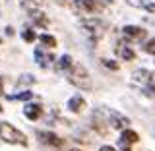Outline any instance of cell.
Segmentation results:
<instances>
[{"label": "cell", "mask_w": 155, "mask_h": 151, "mask_svg": "<svg viewBox=\"0 0 155 151\" xmlns=\"http://www.w3.org/2000/svg\"><path fill=\"white\" fill-rule=\"evenodd\" d=\"M0 138L8 143H16V145H27L25 134H21L18 128H14L10 122H0Z\"/></svg>", "instance_id": "1"}, {"label": "cell", "mask_w": 155, "mask_h": 151, "mask_svg": "<svg viewBox=\"0 0 155 151\" xmlns=\"http://www.w3.org/2000/svg\"><path fill=\"white\" fill-rule=\"evenodd\" d=\"M41 43H43L45 47H48V48L56 47V39L52 37V35H41Z\"/></svg>", "instance_id": "16"}, {"label": "cell", "mask_w": 155, "mask_h": 151, "mask_svg": "<svg viewBox=\"0 0 155 151\" xmlns=\"http://www.w3.org/2000/svg\"><path fill=\"white\" fill-rule=\"evenodd\" d=\"M33 81H35V80H33V77H31V76H29V74H27V76H21V77H19V81H18V85H25V84L29 85V84H33Z\"/></svg>", "instance_id": "21"}, {"label": "cell", "mask_w": 155, "mask_h": 151, "mask_svg": "<svg viewBox=\"0 0 155 151\" xmlns=\"http://www.w3.org/2000/svg\"><path fill=\"white\" fill-rule=\"evenodd\" d=\"M81 25H84L85 33L91 37V41H93V43H97L101 37H103L105 25H103V21H101V19H85Z\"/></svg>", "instance_id": "3"}, {"label": "cell", "mask_w": 155, "mask_h": 151, "mask_svg": "<svg viewBox=\"0 0 155 151\" xmlns=\"http://www.w3.org/2000/svg\"><path fill=\"white\" fill-rule=\"evenodd\" d=\"M103 64L107 68H110V70H118V62H113V60H109V58H103Z\"/></svg>", "instance_id": "22"}, {"label": "cell", "mask_w": 155, "mask_h": 151, "mask_svg": "<svg viewBox=\"0 0 155 151\" xmlns=\"http://www.w3.org/2000/svg\"><path fill=\"white\" fill-rule=\"evenodd\" d=\"M33 97V93L31 91H23V93H19V95H14V97H8V99H12V101H27V99H31Z\"/></svg>", "instance_id": "17"}, {"label": "cell", "mask_w": 155, "mask_h": 151, "mask_svg": "<svg viewBox=\"0 0 155 151\" xmlns=\"http://www.w3.org/2000/svg\"><path fill=\"white\" fill-rule=\"evenodd\" d=\"M23 113H25V116L29 120H37L39 116H41L43 109H41V105H27L25 109H23Z\"/></svg>", "instance_id": "10"}, {"label": "cell", "mask_w": 155, "mask_h": 151, "mask_svg": "<svg viewBox=\"0 0 155 151\" xmlns=\"http://www.w3.org/2000/svg\"><path fill=\"white\" fill-rule=\"evenodd\" d=\"M110 0H74V6L81 12H97V10L109 6Z\"/></svg>", "instance_id": "4"}, {"label": "cell", "mask_w": 155, "mask_h": 151, "mask_svg": "<svg viewBox=\"0 0 155 151\" xmlns=\"http://www.w3.org/2000/svg\"><path fill=\"white\" fill-rule=\"evenodd\" d=\"M0 93H2V80H0Z\"/></svg>", "instance_id": "26"}, {"label": "cell", "mask_w": 155, "mask_h": 151, "mask_svg": "<svg viewBox=\"0 0 155 151\" xmlns=\"http://www.w3.org/2000/svg\"><path fill=\"white\" fill-rule=\"evenodd\" d=\"M99 151H116L114 147H110V145H103V147H101Z\"/></svg>", "instance_id": "23"}, {"label": "cell", "mask_w": 155, "mask_h": 151, "mask_svg": "<svg viewBox=\"0 0 155 151\" xmlns=\"http://www.w3.org/2000/svg\"><path fill=\"white\" fill-rule=\"evenodd\" d=\"M93 128L97 130V134H101V136L109 134V128H107L105 120H101V110H95L93 113Z\"/></svg>", "instance_id": "8"}, {"label": "cell", "mask_w": 155, "mask_h": 151, "mask_svg": "<svg viewBox=\"0 0 155 151\" xmlns=\"http://www.w3.org/2000/svg\"><path fill=\"white\" fill-rule=\"evenodd\" d=\"M21 37H23V41H27V43H33V41H35V33H33V29H23Z\"/></svg>", "instance_id": "18"}, {"label": "cell", "mask_w": 155, "mask_h": 151, "mask_svg": "<svg viewBox=\"0 0 155 151\" xmlns=\"http://www.w3.org/2000/svg\"><path fill=\"white\" fill-rule=\"evenodd\" d=\"M70 68H72V58L64 54L60 58V62H58V70H70Z\"/></svg>", "instance_id": "15"}, {"label": "cell", "mask_w": 155, "mask_h": 151, "mask_svg": "<svg viewBox=\"0 0 155 151\" xmlns=\"http://www.w3.org/2000/svg\"><path fill=\"white\" fill-rule=\"evenodd\" d=\"M68 107H70V110H74V113H80V110L85 107V101H84V97H80V95H74L70 101H68Z\"/></svg>", "instance_id": "11"}, {"label": "cell", "mask_w": 155, "mask_h": 151, "mask_svg": "<svg viewBox=\"0 0 155 151\" xmlns=\"http://www.w3.org/2000/svg\"><path fill=\"white\" fill-rule=\"evenodd\" d=\"M134 80L136 81H145V84H151L153 81V74L147 70H136L134 72Z\"/></svg>", "instance_id": "14"}, {"label": "cell", "mask_w": 155, "mask_h": 151, "mask_svg": "<svg viewBox=\"0 0 155 151\" xmlns=\"http://www.w3.org/2000/svg\"><path fill=\"white\" fill-rule=\"evenodd\" d=\"M145 8L151 10V12H155V4H145Z\"/></svg>", "instance_id": "25"}, {"label": "cell", "mask_w": 155, "mask_h": 151, "mask_svg": "<svg viewBox=\"0 0 155 151\" xmlns=\"http://www.w3.org/2000/svg\"><path fill=\"white\" fill-rule=\"evenodd\" d=\"M120 47H116V52H120V56L124 58V60H134L136 58V52L132 51V48H128L124 45V43H118Z\"/></svg>", "instance_id": "13"}, {"label": "cell", "mask_w": 155, "mask_h": 151, "mask_svg": "<svg viewBox=\"0 0 155 151\" xmlns=\"http://www.w3.org/2000/svg\"><path fill=\"white\" fill-rule=\"evenodd\" d=\"M74 151H80V149H74Z\"/></svg>", "instance_id": "28"}, {"label": "cell", "mask_w": 155, "mask_h": 151, "mask_svg": "<svg viewBox=\"0 0 155 151\" xmlns=\"http://www.w3.org/2000/svg\"><path fill=\"white\" fill-rule=\"evenodd\" d=\"M124 35H128L130 39H145V35H147V33H145V29H142V27H136V25H126L124 29Z\"/></svg>", "instance_id": "7"}, {"label": "cell", "mask_w": 155, "mask_h": 151, "mask_svg": "<svg viewBox=\"0 0 155 151\" xmlns=\"http://www.w3.org/2000/svg\"><path fill=\"white\" fill-rule=\"evenodd\" d=\"M39 142L45 145H51V147H62L64 145V140H60L52 132H39Z\"/></svg>", "instance_id": "5"}, {"label": "cell", "mask_w": 155, "mask_h": 151, "mask_svg": "<svg viewBox=\"0 0 155 151\" xmlns=\"http://www.w3.org/2000/svg\"><path fill=\"white\" fill-rule=\"evenodd\" d=\"M0 43H2V39H0Z\"/></svg>", "instance_id": "29"}, {"label": "cell", "mask_w": 155, "mask_h": 151, "mask_svg": "<svg viewBox=\"0 0 155 151\" xmlns=\"http://www.w3.org/2000/svg\"><path fill=\"white\" fill-rule=\"evenodd\" d=\"M70 81L74 84L76 87H80V89H89V85H91V81H89V74H87V70H85V66H81V64H74L70 68Z\"/></svg>", "instance_id": "2"}, {"label": "cell", "mask_w": 155, "mask_h": 151, "mask_svg": "<svg viewBox=\"0 0 155 151\" xmlns=\"http://www.w3.org/2000/svg\"><path fill=\"white\" fill-rule=\"evenodd\" d=\"M6 35H10V37L14 35V29H12V27H6Z\"/></svg>", "instance_id": "24"}, {"label": "cell", "mask_w": 155, "mask_h": 151, "mask_svg": "<svg viewBox=\"0 0 155 151\" xmlns=\"http://www.w3.org/2000/svg\"><path fill=\"white\" fill-rule=\"evenodd\" d=\"M143 51L149 52V54H155V39H149L147 43L143 45Z\"/></svg>", "instance_id": "20"}, {"label": "cell", "mask_w": 155, "mask_h": 151, "mask_svg": "<svg viewBox=\"0 0 155 151\" xmlns=\"http://www.w3.org/2000/svg\"><path fill=\"white\" fill-rule=\"evenodd\" d=\"M35 58H37V62H39L43 68H47L52 60H54V56H52V54H45L41 48H37V51H35Z\"/></svg>", "instance_id": "12"}, {"label": "cell", "mask_w": 155, "mask_h": 151, "mask_svg": "<svg viewBox=\"0 0 155 151\" xmlns=\"http://www.w3.org/2000/svg\"><path fill=\"white\" fill-rule=\"evenodd\" d=\"M0 113H2V107H0Z\"/></svg>", "instance_id": "27"}, {"label": "cell", "mask_w": 155, "mask_h": 151, "mask_svg": "<svg viewBox=\"0 0 155 151\" xmlns=\"http://www.w3.org/2000/svg\"><path fill=\"white\" fill-rule=\"evenodd\" d=\"M110 120H113V126H114V128H120V130H124L126 126L130 124V120L126 118V116L114 113V110H110Z\"/></svg>", "instance_id": "9"}, {"label": "cell", "mask_w": 155, "mask_h": 151, "mask_svg": "<svg viewBox=\"0 0 155 151\" xmlns=\"http://www.w3.org/2000/svg\"><path fill=\"white\" fill-rule=\"evenodd\" d=\"M140 140V136L134 132V130H124L122 136H120L118 143H120V149L122 151H130V143H136Z\"/></svg>", "instance_id": "6"}, {"label": "cell", "mask_w": 155, "mask_h": 151, "mask_svg": "<svg viewBox=\"0 0 155 151\" xmlns=\"http://www.w3.org/2000/svg\"><path fill=\"white\" fill-rule=\"evenodd\" d=\"M31 16H33V19H35V21L39 23V25H47V18H45V16H43V14H41V12H33V14H31Z\"/></svg>", "instance_id": "19"}]
</instances>
